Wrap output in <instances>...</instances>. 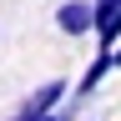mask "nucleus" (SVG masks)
Masks as SVG:
<instances>
[{"label":"nucleus","instance_id":"nucleus-1","mask_svg":"<svg viewBox=\"0 0 121 121\" xmlns=\"http://www.w3.org/2000/svg\"><path fill=\"white\" fill-rule=\"evenodd\" d=\"M56 30L60 35H96V0H66L56 10Z\"/></svg>","mask_w":121,"mask_h":121},{"label":"nucleus","instance_id":"nucleus-2","mask_svg":"<svg viewBox=\"0 0 121 121\" xmlns=\"http://www.w3.org/2000/svg\"><path fill=\"white\" fill-rule=\"evenodd\" d=\"M60 96H66V81H45L40 91H30V101L20 106V121H40V116H51Z\"/></svg>","mask_w":121,"mask_h":121},{"label":"nucleus","instance_id":"nucleus-3","mask_svg":"<svg viewBox=\"0 0 121 121\" xmlns=\"http://www.w3.org/2000/svg\"><path fill=\"white\" fill-rule=\"evenodd\" d=\"M96 40L101 51H111V40H121V0H96Z\"/></svg>","mask_w":121,"mask_h":121},{"label":"nucleus","instance_id":"nucleus-4","mask_svg":"<svg viewBox=\"0 0 121 121\" xmlns=\"http://www.w3.org/2000/svg\"><path fill=\"white\" fill-rule=\"evenodd\" d=\"M116 66H121V51H111V71H116Z\"/></svg>","mask_w":121,"mask_h":121}]
</instances>
